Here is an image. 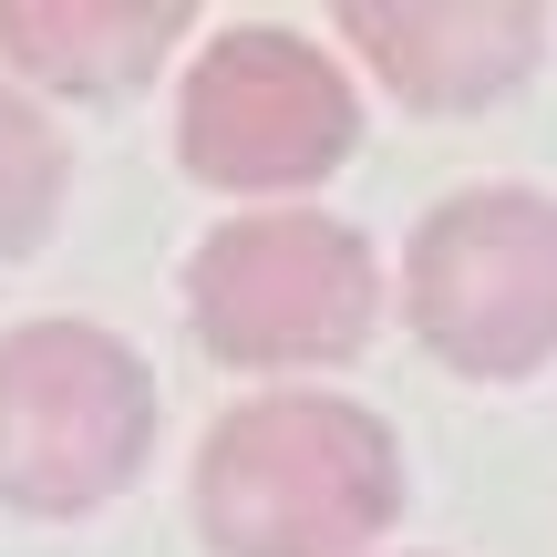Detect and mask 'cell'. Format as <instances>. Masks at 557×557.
Returning a JSON list of instances; mask_svg holds the SVG:
<instances>
[{"label": "cell", "instance_id": "1", "mask_svg": "<svg viewBox=\"0 0 557 557\" xmlns=\"http://www.w3.org/2000/svg\"><path fill=\"white\" fill-rule=\"evenodd\" d=\"M393 506V423L351 393H259L197 455V527L218 557H361Z\"/></svg>", "mask_w": 557, "mask_h": 557}, {"label": "cell", "instance_id": "2", "mask_svg": "<svg viewBox=\"0 0 557 557\" xmlns=\"http://www.w3.org/2000/svg\"><path fill=\"white\" fill-rule=\"evenodd\" d=\"M156 382L94 320L0 331V506L11 517H94L145 475Z\"/></svg>", "mask_w": 557, "mask_h": 557}, {"label": "cell", "instance_id": "3", "mask_svg": "<svg viewBox=\"0 0 557 557\" xmlns=\"http://www.w3.org/2000/svg\"><path fill=\"white\" fill-rule=\"evenodd\" d=\"M186 320L238 372H331L382 320V259L320 207H259L186 259Z\"/></svg>", "mask_w": 557, "mask_h": 557}, {"label": "cell", "instance_id": "4", "mask_svg": "<svg viewBox=\"0 0 557 557\" xmlns=\"http://www.w3.org/2000/svg\"><path fill=\"white\" fill-rule=\"evenodd\" d=\"M403 320L465 382H517L557 361V207L537 186L444 197L403 248Z\"/></svg>", "mask_w": 557, "mask_h": 557}, {"label": "cell", "instance_id": "5", "mask_svg": "<svg viewBox=\"0 0 557 557\" xmlns=\"http://www.w3.org/2000/svg\"><path fill=\"white\" fill-rule=\"evenodd\" d=\"M361 135V103L341 62L289 21H238L197 52L176 103V156L186 176L227 186V197H299L320 186Z\"/></svg>", "mask_w": 557, "mask_h": 557}, {"label": "cell", "instance_id": "6", "mask_svg": "<svg viewBox=\"0 0 557 557\" xmlns=\"http://www.w3.org/2000/svg\"><path fill=\"white\" fill-rule=\"evenodd\" d=\"M341 32L413 114H475V103L517 94L547 52V11L527 0H393V11L351 0Z\"/></svg>", "mask_w": 557, "mask_h": 557}, {"label": "cell", "instance_id": "7", "mask_svg": "<svg viewBox=\"0 0 557 557\" xmlns=\"http://www.w3.org/2000/svg\"><path fill=\"white\" fill-rule=\"evenodd\" d=\"M176 32V0H0V62L41 94H135Z\"/></svg>", "mask_w": 557, "mask_h": 557}, {"label": "cell", "instance_id": "8", "mask_svg": "<svg viewBox=\"0 0 557 557\" xmlns=\"http://www.w3.org/2000/svg\"><path fill=\"white\" fill-rule=\"evenodd\" d=\"M62 176H73V156H62L52 114H41L32 94H11V83H0V259H21V248L52 238Z\"/></svg>", "mask_w": 557, "mask_h": 557}]
</instances>
